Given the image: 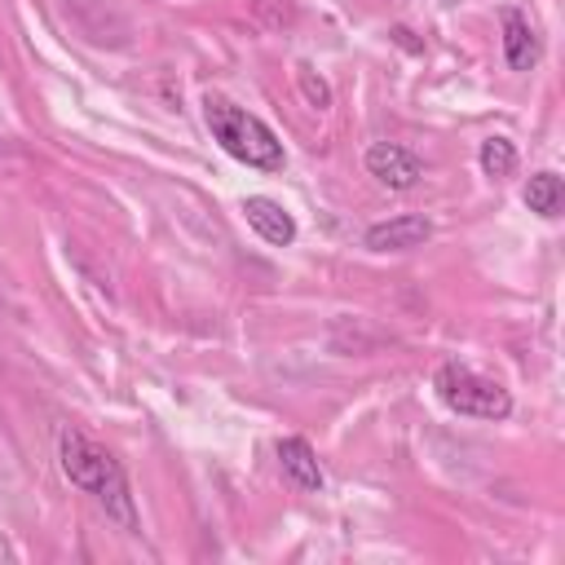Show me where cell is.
<instances>
[{
  "label": "cell",
  "instance_id": "cell-10",
  "mask_svg": "<svg viewBox=\"0 0 565 565\" xmlns=\"http://www.w3.org/2000/svg\"><path fill=\"white\" fill-rule=\"evenodd\" d=\"M477 163H481V172L494 177V181H499V177H512V172H516V146H512L508 137H486Z\"/></svg>",
  "mask_w": 565,
  "mask_h": 565
},
{
  "label": "cell",
  "instance_id": "cell-8",
  "mask_svg": "<svg viewBox=\"0 0 565 565\" xmlns=\"http://www.w3.org/2000/svg\"><path fill=\"white\" fill-rule=\"evenodd\" d=\"M278 463H282V477L296 486V490H322V468H318V455L305 437H282L278 441Z\"/></svg>",
  "mask_w": 565,
  "mask_h": 565
},
{
  "label": "cell",
  "instance_id": "cell-5",
  "mask_svg": "<svg viewBox=\"0 0 565 565\" xmlns=\"http://www.w3.org/2000/svg\"><path fill=\"white\" fill-rule=\"evenodd\" d=\"M243 216H247V225H252L265 243H274V247H287V243L296 238V221H291V212H287L278 199H269V194H252V199H243Z\"/></svg>",
  "mask_w": 565,
  "mask_h": 565
},
{
  "label": "cell",
  "instance_id": "cell-1",
  "mask_svg": "<svg viewBox=\"0 0 565 565\" xmlns=\"http://www.w3.org/2000/svg\"><path fill=\"white\" fill-rule=\"evenodd\" d=\"M57 455H62V472L71 477V486L88 490L106 508V516H115L124 530H132V494H128V477H124L119 459L75 428H62Z\"/></svg>",
  "mask_w": 565,
  "mask_h": 565
},
{
  "label": "cell",
  "instance_id": "cell-7",
  "mask_svg": "<svg viewBox=\"0 0 565 565\" xmlns=\"http://www.w3.org/2000/svg\"><path fill=\"white\" fill-rule=\"evenodd\" d=\"M499 22H503V57L512 71H530L539 62V35L530 26V18L521 9H499Z\"/></svg>",
  "mask_w": 565,
  "mask_h": 565
},
{
  "label": "cell",
  "instance_id": "cell-3",
  "mask_svg": "<svg viewBox=\"0 0 565 565\" xmlns=\"http://www.w3.org/2000/svg\"><path fill=\"white\" fill-rule=\"evenodd\" d=\"M433 388H437V397H441L450 411L472 415V419H508V411H512L508 388H503L499 380L477 375V371L463 366V362H446V366H437Z\"/></svg>",
  "mask_w": 565,
  "mask_h": 565
},
{
  "label": "cell",
  "instance_id": "cell-2",
  "mask_svg": "<svg viewBox=\"0 0 565 565\" xmlns=\"http://www.w3.org/2000/svg\"><path fill=\"white\" fill-rule=\"evenodd\" d=\"M203 119L212 128V137L225 146V154H234L238 163L256 168V172H278L287 163L282 141L274 137V128L265 119H256L252 110L225 102V97H207L203 102Z\"/></svg>",
  "mask_w": 565,
  "mask_h": 565
},
{
  "label": "cell",
  "instance_id": "cell-4",
  "mask_svg": "<svg viewBox=\"0 0 565 565\" xmlns=\"http://www.w3.org/2000/svg\"><path fill=\"white\" fill-rule=\"evenodd\" d=\"M366 172L388 190H411L424 177V163L415 150H406L397 141H375V146H366Z\"/></svg>",
  "mask_w": 565,
  "mask_h": 565
},
{
  "label": "cell",
  "instance_id": "cell-6",
  "mask_svg": "<svg viewBox=\"0 0 565 565\" xmlns=\"http://www.w3.org/2000/svg\"><path fill=\"white\" fill-rule=\"evenodd\" d=\"M428 234H433V221L406 212V216H393V221L371 225V230H366V247H371V252H411V247H419Z\"/></svg>",
  "mask_w": 565,
  "mask_h": 565
},
{
  "label": "cell",
  "instance_id": "cell-9",
  "mask_svg": "<svg viewBox=\"0 0 565 565\" xmlns=\"http://www.w3.org/2000/svg\"><path fill=\"white\" fill-rule=\"evenodd\" d=\"M525 207L530 212H539V216H561V207H565V185H561V177L556 172H534L530 177V185H525Z\"/></svg>",
  "mask_w": 565,
  "mask_h": 565
},
{
  "label": "cell",
  "instance_id": "cell-11",
  "mask_svg": "<svg viewBox=\"0 0 565 565\" xmlns=\"http://www.w3.org/2000/svg\"><path fill=\"white\" fill-rule=\"evenodd\" d=\"M300 88H305V97H309L313 106H327V102H331L327 84H322V79H313V75H309V66H300Z\"/></svg>",
  "mask_w": 565,
  "mask_h": 565
}]
</instances>
